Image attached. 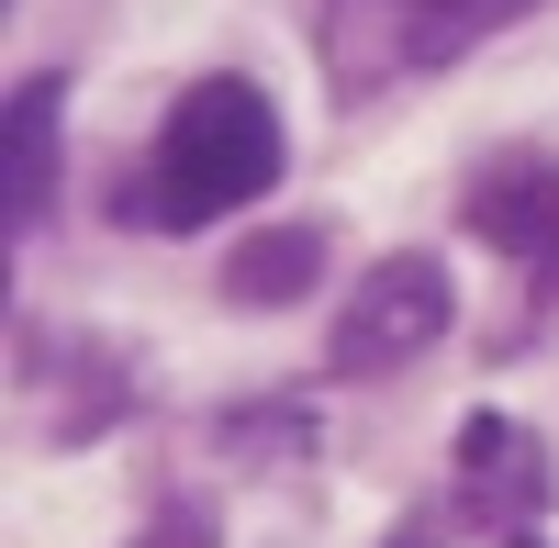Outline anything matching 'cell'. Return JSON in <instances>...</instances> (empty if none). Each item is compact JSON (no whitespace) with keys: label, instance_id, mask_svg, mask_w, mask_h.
Here are the masks:
<instances>
[{"label":"cell","instance_id":"obj_9","mask_svg":"<svg viewBox=\"0 0 559 548\" xmlns=\"http://www.w3.org/2000/svg\"><path fill=\"white\" fill-rule=\"evenodd\" d=\"M134 548H213V526H202L191 504H168V515H157L146 537H134Z\"/></svg>","mask_w":559,"mask_h":548},{"label":"cell","instance_id":"obj_4","mask_svg":"<svg viewBox=\"0 0 559 548\" xmlns=\"http://www.w3.org/2000/svg\"><path fill=\"white\" fill-rule=\"evenodd\" d=\"M459 492H471V515H537L548 504V460L515 415H471L459 426Z\"/></svg>","mask_w":559,"mask_h":548},{"label":"cell","instance_id":"obj_2","mask_svg":"<svg viewBox=\"0 0 559 548\" xmlns=\"http://www.w3.org/2000/svg\"><path fill=\"white\" fill-rule=\"evenodd\" d=\"M448 313H459L448 258L403 247V258H381V269H369V281L336 302V336H324V358H336V381H392L403 358H426V347L448 336Z\"/></svg>","mask_w":559,"mask_h":548},{"label":"cell","instance_id":"obj_6","mask_svg":"<svg viewBox=\"0 0 559 548\" xmlns=\"http://www.w3.org/2000/svg\"><path fill=\"white\" fill-rule=\"evenodd\" d=\"M313 281H324V236L313 224H258L247 247H224V302H247V313L302 302Z\"/></svg>","mask_w":559,"mask_h":548},{"label":"cell","instance_id":"obj_5","mask_svg":"<svg viewBox=\"0 0 559 548\" xmlns=\"http://www.w3.org/2000/svg\"><path fill=\"white\" fill-rule=\"evenodd\" d=\"M45 191H57V79H23L12 90V123H0V224L34 236Z\"/></svg>","mask_w":559,"mask_h":548},{"label":"cell","instance_id":"obj_1","mask_svg":"<svg viewBox=\"0 0 559 548\" xmlns=\"http://www.w3.org/2000/svg\"><path fill=\"white\" fill-rule=\"evenodd\" d=\"M280 179V112L258 79H191L179 90V112L157 123V157H146V224L157 236H191V224H213L224 202H258ZM123 202V213H134Z\"/></svg>","mask_w":559,"mask_h":548},{"label":"cell","instance_id":"obj_7","mask_svg":"<svg viewBox=\"0 0 559 548\" xmlns=\"http://www.w3.org/2000/svg\"><path fill=\"white\" fill-rule=\"evenodd\" d=\"M213 448L247 470H302L324 448V426H313V403H236V415H213Z\"/></svg>","mask_w":559,"mask_h":548},{"label":"cell","instance_id":"obj_3","mask_svg":"<svg viewBox=\"0 0 559 548\" xmlns=\"http://www.w3.org/2000/svg\"><path fill=\"white\" fill-rule=\"evenodd\" d=\"M471 236L503 247V258H526V269H559V157H503V168H481Z\"/></svg>","mask_w":559,"mask_h":548},{"label":"cell","instance_id":"obj_8","mask_svg":"<svg viewBox=\"0 0 559 548\" xmlns=\"http://www.w3.org/2000/svg\"><path fill=\"white\" fill-rule=\"evenodd\" d=\"M526 12V0H403V34H414V68H448L459 45H471L481 23Z\"/></svg>","mask_w":559,"mask_h":548}]
</instances>
